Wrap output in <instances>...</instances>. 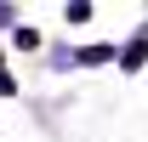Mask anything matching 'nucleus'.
I'll return each mask as SVG.
<instances>
[{"mask_svg":"<svg viewBox=\"0 0 148 142\" xmlns=\"http://www.w3.org/2000/svg\"><path fill=\"white\" fill-rule=\"evenodd\" d=\"M143 57H148V29H137V40L125 46V57H120V63H125V68H143Z\"/></svg>","mask_w":148,"mask_h":142,"instance_id":"1","label":"nucleus"},{"mask_svg":"<svg viewBox=\"0 0 148 142\" xmlns=\"http://www.w3.org/2000/svg\"><path fill=\"white\" fill-rule=\"evenodd\" d=\"M114 57V46H86V51H80V63H108Z\"/></svg>","mask_w":148,"mask_h":142,"instance_id":"2","label":"nucleus"}]
</instances>
